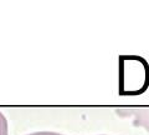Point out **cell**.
<instances>
[{"mask_svg":"<svg viewBox=\"0 0 149 135\" xmlns=\"http://www.w3.org/2000/svg\"><path fill=\"white\" fill-rule=\"evenodd\" d=\"M0 135H8V120L0 111Z\"/></svg>","mask_w":149,"mask_h":135,"instance_id":"cell-1","label":"cell"},{"mask_svg":"<svg viewBox=\"0 0 149 135\" xmlns=\"http://www.w3.org/2000/svg\"><path fill=\"white\" fill-rule=\"evenodd\" d=\"M27 135H61V134H57V133H49V131H39V133H31V134H27Z\"/></svg>","mask_w":149,"mask_h":135,"instance_id":"cell-2","label":"cell"}]
</instances>
